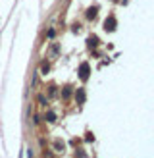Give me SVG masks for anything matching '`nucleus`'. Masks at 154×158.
<instances>
[{"label": "nucleus", "instance_id": "f257e3e1", "mask_svg": "<svg viewBox=\"0 0 154 158\" xmlns=\"http://www.w3.org/2000/svg\"><path fill=\"white\" fill-rule=\"evenodd\" d=\"M104 29H106V31H114V29H116V18H108L106 21H104Z\"/></svg>", "mask_w": 154, "mask_h": 158}, {"label": "nucleus", "instance_id": "f03ea898", "mask_svg": "<svg viewBox=\"0 0 154 158\" xmlns=\"http://www.w3.org/2000/svg\"><path fill=\"white\" fill-rule=\"evenodd\" d=\"M79 75H81V79H89V64H81V68H79Z\"/></svg>", "mask_w": 154, "mask_h": 158}, {"label": "nucleus", "instance_id": "7ed1b4c3", "mask_svg": "<svg viewBox=\"0 0 154 158\" xmlns=\"http://www.w3.org/2000/svg\"><path fill=\"white\" fill-rule=\"evenodd\" d=\"M96 16V8H91L89 12H87V18H94Z\"/></svg>", "mask_w": 154, "mask_h": 158}, {"label": "nucleus", "instance_id": "20e7f679", "mask_svg": "<svg viewBox=\"0 0 154 158\" xmlns=\"http://www.w3.org/2000/svg\"><path fill=\"white\" fill-rule=\"evenodd\" d=\"M77 98H79V102H83V100H85V93L81 91V89L77 91Z\"/></svg>", "mask_w": 154, "mask_h": 158}, {"label": "nucleus", "instance_id": "39448f33", "mask_svg": "<svg viewBox=\"0 0 154 158\" xmlns=\"http://www.w3.org/2000/svg\"><path fill=\"white\" fill-rule=\"evenodd\" d=\"M46 118H48V121H54V120H56V116H54V112H48V114H46Z\"/></svg>", "mask_w": 154, "mask_h": 158}]
</instances>
